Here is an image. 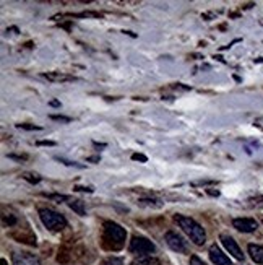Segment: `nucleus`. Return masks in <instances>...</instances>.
Wrapping results in <instances>:
<instances>
[{
    "label": "nucleus",
    "instance_id": "obj_18",
    "mask_svg": "<svg viewBox=\"0 0 263 265\" xmlns=\"http://www.w3.org/2000/svg\"><path fill=\"white\" fill-rule=\"evenodd\" d=\"M23 179L30 182V184H39V182H41V176H38V174H33V173H25L23 174Z\"/></svg>",
    "mask_w": 263,
    "mask_h": 265
},
{
    "label": "nucleus",
    "instance_id": "obj_7",
    "mask_svg": "<svg viewBox=\"0 0 263 265\" xmlns=\"http://www.w3.org/2000/svg\"><path fill=\"white\" fill-rule=\"evenodd\" d=\"M232 226L240 233H254L259 228V223L254 218H234Z\"/></svg>",
    "mask_w": 263,
    "mask_h": 265
},
{
    "label": "nucleus",
    "instance_id": "obj_27",
    "mask_svg": "<svg viewBox=\"0 0 263 265\" xmlns=\"http://www.w3.org/2000/svg\"><path fill=\"white\" fill-rule=\"evenodd\" d=\"M188 265H205V262L201 261L200 257H197V256H192L190 257V264Z\"/></svg>",
    "mask_w": 263,
    "mask_h": 265
},
{
    "label": "nucleus",
    "instance_id": "obj_23",
    "mask_svg": "<svg viewBox=\"0 0 263 265\" xmlns=\"http://www.w3.org/2000/svg\"><path fill=\"white\" fill-rule=\"evenodd\" d=\"M49 119H52V121H57V122H65V124H69L72 122V117H67V116H49Z\"/></svg>",
    "mask_w": 263,
    "mask_h": 265
},
{
    "label": "nucleus",
    "instance_id": "obj_34",
    "mask_svg": "<svg viewBox=\"0 0 263 265\" xmlns=\"http://www.w3.org/2000/svg\"><path fill=\"white\" fill-rule=\"evenodd\" d=\"M60 26H62V28H65V30H69V31H70V28H72V25H70V23H62Z\"/></svg>",
    "mask_w": 263,
    "mask_h": 265
},
{
    "label": "nucleus",
    "instance_id": "obj_13",
    "mask_svg": "<svg viewBox=\"0 0 263 265\" xmlns=\"http://www.w3.org/2000/svg\"><path fill=\"white\" fill-rule=\"evenodd\" d=\"M249 254L252 257V261L255 264H263V246L259 244H249Z\"/></svg>",
    "mask_w": 263,
    "mask_h": 265
},
{
    "label": "nucleus",
    "instance_id": "obj_10",
    "mask_svg": "<svg viewBox=\"0 0 263 265\" xmlns=\"http://www.w3.org/2000/svg\"><path fill=\"white\" fill-rule=\"evenodd\" d=\"M12 265H41L39 259L33 254L28 252H18L13 254V264Z\"/></svg>",
    "mask_w": 263,
    "mask_h": 265
},
{
    "label": "nucleus",
    "instance_id": "obj_1",
    "mask_svg": "<svg viewBox=\"0 0 263 265\" xmlns=\"http://www.w3.org/2000/svg\"><path fill=\"white\" fill-rule=\"evenodd\" d=\"M127 231L115 221H104L103 224V247L106 251H120L125 244Z\"/></svg>",
    "mask_w": 263,
    "mask_h": 265
},
{
    "label": "nucleus",
    "instance_id": "obj_33",
    "mask_svg": "<svg viewBox=\"0 0 263 265\" xmlns=\"http://www.w3.org/2000/svg\"><path fill=\"white\" fill-rule=\"evenodd\" d=\"M49 104H50V106H55V108H59V106H60V103H59L57 99H52V101H50Z\"/></svg>",
    "mask_w": 263,
    "mask_h": 265
},
{
    "label": "nucleus",
    "instance_id": "obj_35",
    "mask_svg": "<svg viewBox=\"0 0 263 265\" xmlns=\"http://www.w3.org/2000/svg\"><path fill=\"white\" fill-rule=\"evenodd\" d=\"M2 265H7V261H5V259H2Z\"/></svg>",
    "mask_w": 263,
    "mask_h": 265
},
{
    "label": "nucleus",
    "instance_id": "obj_12",
    "mask_svg": "<svg viewBox=\"0 0 263 265\" xmlns=\"http://www.w3.org/2000/svg\"><path fill=\"white\" fill-rule=\"evenodd\" d=\"M137 205L143 208H163L164 202H161L159 199H151V197H143L137 200Z\"/></svg>",
    "mask_w": 263,
    "mask_h": 265
},
{
    "label": "nucleus",
    "instance_id": "obj_22",
    "mask_svg": "<svg viewBox=\"0 0 263 265\" xmlns=\"http://www.w3.org/2000/svg\"><path fill=\"white\" fill-rule=\"evenodd\" d=\"M216 184H218L216 181H195V182H192L193 187H201V185H203V187H208V185H216Z\"/></svg>",
    "mask_w": 263,
    "mask_h": 265
},
{
    "label": "nucleus",
    "instance_id": "obj_11",
    "mask_svg": "<svg viewBox=\"0 0 263 265\" xmlns=\"http://www.w3.org/2000/svg\"><path fill=\"white\" fill-rule=\"evenodd\" d=\"M42 78H46L47 82H54V83H70V82H76L78 78L74 75H67V73H60V72H49V73H42Z\"/></svg>",
    "mask_w": 263,
    "mask_h": 265
},
{
    "label": "nucleus",
    "instance_id": "obj_30",
    "mask_svg": "<svg viewBox=\"0 0 263 265\" xmlns=\"http://www.w3.org/2000/svg\"><path fill=\"white\" fill-rule=\"evenodd\" d=\"M38 145H39V146H55L57 143H55V142H50V140H39Z\"/></svg>",
    "mask_w": 263,
    "mask_h": 265
},
{
    "label": "nucleus",
    "instance_id": "obj_16",
    "mask_svg": "<svg viewBox=\"0 0 263 265\" xmlns=\"http://www.w3.org/2000/svg\"><path fill=\"white\" fill-rule=\"evenodd\" d=\"M69 207H70L75 213H78L80 217H85V215H86L85 202H83V200H70V202H69Z\"/></svg>",
    "mask_w": 263,
    "mask_h": 265
},
{
    "label": "nucleus",
    "instance_id": "obj_28",
    "mask_svg": "<svg viewBox=\"0 0 263 265\" xmlns=\"http://www.w3.org/2000/svg\"><path fill=\"white\" fill-rule=\"evenodd\" d=\"M8 158H10V160H16V161H26L28 160L26 155H13V153H10Z\"/></svg>",
    "mask_w": 263,
    "mask_h": 265
},
{
    "label": "nucleus",
    "instance_id": "obj_2",
    "mask_svg": "<svg viewBox=\"0 0 263 265\" xmlns=\"http://www.w3.org/2000/svg\"><path fill=\"white\" fill-rule=\"evenodd\" d=\"M174 221L179 224V228H181L184 233L188 236L190 241H192L193 244L203 246L205 242H206V233H205L203 226H201L200 223L195 221L193 218L177 213V215H174Z\"/></svg>",
    "mask_w": 263,
    "mask_h": 265
},
{
    "label": "nucleus",
    "instance_id": "obj_24",
    "mask_svg": "<svg viewBox=\"0 0 263 265\" xmlns=\"http://www.w3.org/2000/svg\"><path fill=\"white\" fill-rule=\"evenodd\" d=\"M103 265H124V262H122V259L113 257V259H108V261H104Z\"/></svg>",
    "mask_w": 263,
    "mask_h": 265
},
{
    "label": "nucleus",
    "instance_id": "obj_31",
    "mask_svg": "<svg viewBox=\"0 0 263 265\" xmlns=\"http://www.w3.org/2000/svg\"><path fill=\"white\" fill-rule=\"evenodd\" d=\"M206 192H208L210 195H213V197H218V195H220V190H213V189H206Z\"/></svg>",
    "mask_w": 263,
    "mask_h": 265
},
{
    "label": "nucleus",
    "instance_id": "obj_4",
    "mask_svg": "<svg viewBox=\"0 0 263 265\" xmlns=\"http://www.w3.org/2000/svg\"><path fill=\"white\" fill-rule=\"evenodd\" d=\"M128 251L138 257L151 256V254L156 251V246L148 238H143V236H133L130 241V246H128Z\"/></svg>",
    "mask_w": 263,
    "mask_h": 265
},
{
    "label": "nucleus",
    "instance_id": "obj_26",
    "mask_svg": "<svg viewBox=\"0 0 263 265\" xmlns=\"http://www.w3.org/2000/svg\"><path fill=\"white\" fill-rule=\"evenodd\" d=\"M132 160H133V161H140V163H147L148 158L145 156V155H142V153H133V155H132Z\"/></svg>",
    "mask_w": 263,
    "mask_h": 265
},
{
    "label": "nucleus",
    "instance_id": "obj_19",
    "mask_svg": "<svg viewBox=\"0 0 263 265\" xmlns=\"http://www.w3.org/2000/svg\"><path fill=\"white\" fill-rule=\"evenodd\" d=\"M57 161H60V163H64V165H67V166H74V168H78V169H83L85 168V165H80V163H76V161H70V160H65V158H55Z\"/></svg>",
    "mask_w": 263,
    "mask_h": 265
},
{
    "label": "nucleus",
    "instance_id": "obj_9",
    "mask_svg": "<svg viewBox=\"0 0 263 265\" xmlns=\"http://www.w3.org/2000/svg\"><path fill=\"white\" fill-rule=\"evenodd\" d=\"M10 238L15 239L16 242H23V244H28V246H36V236L33 234L31 231H26V229L12 231Z\"/></svg>",
    "mask_w": 263,
    "mask_h": 265
},
{
    "label": "nucleus",
    "instance_id": "obj_21",
    "mask_svg": "<svg viewBox=\"0 0 263 265\" xmlns=\"http://www.w3.org/2000/svg\"><path fill=\"white\" fill-rule=\"evenodd\" d=\"M18 129H23V131H41V127L33 126V124H16Z\"/></svg>",
    "mask_w": 263,
    "mask_h": 265
},
{
    "label": "nucleus",
    "instance_id": "obj_3",
    "mask_svg": "<svg viewBox=\"0 0 263 265\" xmlns=\"http://www.w3.org/2000/svg\"><path fill=\"white\" fill-rule=\"evenodd\" d=\"M39 218H41L44 226H46L49 231H54V233L67 228L65 217L60 215L59 212L50 210V208H39Z\"/></svg>",
    "mask_w": 263,
    "mask_h": 265
},
{
    "label": "nucleus",
    "instance_id": "obj_5",
    "mask_svg": "<svg viewBox=\"0 0 263 265\" xmlns=\"http://www.w3.org/2000/svg\"><path fill=\"white\" fill-rule=\"evenodd\" d=\"M164 241L166 244L171 247L174 252H179V254H187L188 247H187V241L182 238L181 234H177L176 231H167L166 236H164Z\"/></svg>",
    "mask_w": 263,
    "mask_h": 265
},
{
    "label": "nucleus",
    "instance_id": "obj_32",
    "mask_svg": "<svg viewBox=\"0 0 263 265\" xmlns=\"http://www.w3.org/2000/svg\"><path fill=\"white\" fill-rule=\"evenodd\" d=\"M86 161H91V163H99V156H89V158H86Z\"/></svg>",
    "mask_w": 263,
    "mask_h": 265
},
{
    "label": "nucleus",
    "instance_id": "obj_29",
    "mask_svg": "<svg viewBox=\"0 0 263 265\" xmlns=\"http://www.w3.org/2000/svg\"><path fill=\"white\" fill-rule=\"evenodd\" d=\"M74 190H76V192H93V187H81V185H75Z\"/></svg>",
    "mask_w": 263,
    "mask_h": 265
},
{
    "label": "nucleus",
    "instance_id": "obj_20",
    "mask_svg": "<svg viewBox=\"0 0 263 265\" xmlns=\"http://www.w3.org/2000/svg\"><path fill=\"white\" fill-rule=\"evenodd\" d=\"M2 221L5 226H13V224H16V218L13 215H2Z\"/></svg>",
    "mask_w": 263,
    "mask_h": 265
},
{
    "label": "nucleus",
    "instance_id": "obj_15",
    "mask_svg": "<svg viewBox=\"0 0 263 265\" xmlns=\"http://www.w3.org/2000/svg\"><path fill=\"white\" fill-rule=\"evenodd\" d=\"M72 261H74V256H72V251L67 249V247H60L57 252V262L60 265H69Z\"/></svg>",
    "mask_w": 263,
    "mask_h": 265
},
{
    "label": "nucleus",
    "instance_id": "obj_14",
    "mask_svg": "<svg viewBox=\"0 0 263 265\" xmlns=\"http://www.w3.org/2000/svg\"><path fill=\"white\" fill-rule=\"evenodd\" d=\"M130 265H161V261L153 256H142L133 259Z\"/></svg>",
    "mask_w": 263,
    "mask_h": 265
},
{
    "label": "nucleus",
    "instance_id": "obj_8",
    "mask_svg": "<svg viewBox=\"0 0 263 265\" xmlns=\"http://www.w3.org/2000/svg\"><path fill=\"white\" fill-rule=\"evenodd\" d=\"M208 254H210V261L213 262L215 265H232L231 259H229L216 244H213V246L210 247V252Z\"/></svg>",
    "mask_w": 263,
    "mask_h": 265
},
{
    "label": "nucleus",
    "instance_id": "obj_6",
    "mask_svg": "<svg viewBox=\"0 0 263 265\" xmlns=\"http://www.w3.org/2000/svg\"><path fill=\"white\" fill-rule=\"evenodd\" d=\"M220 241L223 242V246H225V249L231 254V256L236 259V261H244V254H242V249L239 247L237 241L232 238V236L229 234H221L220 236Z\"/></svg>",
    "mask_w": 263,
    "mask_h": 265
},
{
    "label": "nucleus",
    "instance_id": "obj_17",
    "mask_svg": "<svg viewBox=\"0 0 263 265\" xmlns=\"http://www.w3.org/2000/svg\"><path fill=\"white\" fill-rule=\"evenodd\" d=\"M67 16H72V18H103V13H99V12H81V13H69Z\"/></svg>",
    "mask_w": 263,
    "mask_h": 265
},
{
    "label": "nucleus",
    "instance_id": "obj_25",
    "mask_svg": "<svg viewBox=\"0 0 263 265\" xmlns=\"http://www.w3.org/2000/svg\"><path fill=\"white\" fill-rule=\"evenodd\" d=\"M47 197H49V199H52V200H57V204H60L62 200H69V197H67V195H59V194H49Z\"/></svg>",
    "mask_w": 263,
    "mask_h": 265
}]
</instances>
